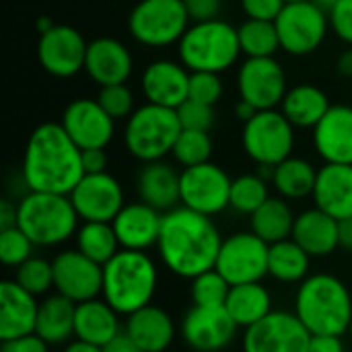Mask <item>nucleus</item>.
Here are the masks:
<instances>
[{"mask_svg": "<svg viewBox=\"0 0 352 352\" xmlns=\"http://www.w3.org/2000/svg\"><path fill=\"white\" fill-rule=\"evenodd\" d=\"M336 70L342 78H352V45H349L336 62Z\"/></svg>", "mask_w": 352, "mask_h": 352, "instance_id": "55", "label": "nucleus"}, {"mask_svg": "<svg viewBox=\"0 0 352 352\" xmlns=\"http://www.w3.org/2000/svg\"><path fill=\"white\" fill-rule=\"evenodd\" d=\"M225 309L237 324V328L248 330L270 316L272 309V295L262 283H248L231 287L229 299Z\"/></svg>", "mask_w": 352, "mask_h": 352, "instance_id": "31", "label": "nucleus"}, {"mask_svg": "<svg viewBox=\"0 0 352 352\" xmlns=\"http://www.w3.org/2000/svg\"><path fill=\"white\" fill-rule=\"evenodd\" d=\"M37 27H39V33H45V31H50V29L54 27V23H52L47 16H41L39 23H37Z\"/></svg>", "mask_w": 352, "mask_h": 352, "instance_id": "59", "label": "nucleus"}, {"mask_svg": "<svg viewBox=\"0 0 352 352\" xmlns=\"http://www.w3.org/2000/svg\"><path fill=\"white\" fill-rule=\"evenodd\" d=\"M239 45L245 58H274L280 50V39L274 21L248 19L239 29Z\"/></svg>", "mask_w": 352, "mask_h": 352, "instance_id": "37", "label": "nucleus"}, {"mask_svg": "<svg viewBox=\"0 0 352 352\" xmlns=\"http://www.w3.org/2000/svg\"><path fill=\"white\" fill-rule=\"evenodd\" d=\"M295 212L283 196H270L252 217L250 225L252 231L264 239L268 245L291 239L293 227H295Z\"/></svg>", "mask_w": 352, "mask_h": 352, "instance_id": "33", "label": "nucleus"}, {"mask_svg": "<svg viewBox=\"0 0 352 352\" xmlns=\"http://www.w3.org/2000/svg\"><path fill=\"white\" fill-rule=\"evenodd\" d=\"M99 105L118 122V120H128L134 113V93L126 82L122 85H107L99 89L97 95Z\"/></svg>", "mask_w": 352, "mask_h": 352, "instance_id": "43", "label": "nucleus"}, {"mask_svg": "<svg viewBox=\"0 0 352 352\" xmlns=\"http://www.w3.org/2000/svg\"><path fill=\"white\" fill-rule=\"evenodd\" d=\"M311 198L320 210L328 212L336 221L352 217V165L326 163L318 169Z\"/></svg>", "mask_w": 352, "mask_h": 352, "instance_id": "26", "label": "nucleus"}, {"mask_svg": "<svg viewBox=\"0 0 352 352\" xmlns=\"http://www.w3.org/2000/svg\"><path fill=\"white\" fill-rule=\"evenodd\" d=\"M318 169L303 157H289L274 167L272 188L285 200H303L314 194Z\"/></svg>", "mask_w": 352, "mask_h": 352, "instance_id": "35", "label": "nucleus"}, {"mask_svg": "<svg viewBox=\"0 0 352 352\" xmlns=\"http://www.w3.org/2000/svg\"><path fill=\"white\" fill-rule=\"evenodd\" d=\"M190 297H192V305H200V307H225L229 293H231V285L229 280L217 272L214 268L208 272H202L200 276L190 280Z\"/></svg>", "mask_w": 352, "mask_h": 352, "instance_id": "40", "label": "nucleus"}, {"mask_svg": "<svg viewBox=\"0 0 352 352\" xmlns=\"http://www.w3.org/2000/svg\"><path fill=\"white\" fill-rule=\"evenodd\" d=\"M237 330V324L225 307L192 305L182 320V338L196 352L225 351L233 342Z\"/></svg>", "mask_w": 352, "mask_h": 352, "instance_id": "18", "label": "nucleus"}, {"mask_svg": "<svg viewBox=\"0 0 352 352\" xmlns=\"http://www.w3.org/2000/svg\"><path fill=\"white\" fill-rule=\"evenodd\" d=\"M74 241H76L78 252H82L87 258H91L93 262L101 266H105L122 250L111 223L82 221V225L78 227L74 235Z\"/></svg>", "mask_w": 352, "mask_h": 352, "instance_id": "36", "label": "nucleus"}, {"mask_svg": "<svg viewBox=\"0 0 352 352\" xmlns=\"http://www.w3.org/2000/svg\"><path fill=\"white\" fill-rule=\"evenodd\" d=\"M190 23L184 0H140L128 16L132 37L157 50L179 43Z\"/></svg>", "mask_w": 352, "mask_h": 352, "instance_id": "8", "label": "nucleus"}, {"mask_svg": "<svg viewBox=\"0 0 352 352\" xmlns=\"http://www.w3.org/2000/svg\"><path fill=\"white\" fill-rule=\"evenodd\" d=\"M179 62L190 72H225L241 56L237 29L223 21L192 23L177 43Z\"/></svg>", "mask_w": 352, "mask_h": 352, "instance_id": "6", "label": "nucleus"}, {"mask_svg": "<svg viewBox=\"0 0 352 352\" xmlns=\"http://www.w3.org/2000/svg\"><path fill=\"white\" fill-rule=\"evenodd\" d=\"M60 124L80 151L105 148L116 134V120L97 99H74L66 105Z\"/></svg>", "mask_w": 352, "mask_h": 352, "instance_id": "19", "label": "nucleus"}, {"mask_svg": "<svg viewBox=\"0 0 352 352\" xmlns=\"http://www.w3.org/2000/svg\"><path fill=\"white\" fill-rule=\"evenodd\" d=\"M184 4L192 23L219 19L223 10V0H184Z\"/></svg>", "mask_w": 352, "mask_h": 352, "instance_id": "48", "label": "nucleus"}, {"mask_svg": "<svg viewBox=\"0 0 352 352\" xmlns=\"http://www.w3.org/2000/svg\"><path fill=\"white\" fill-rule=\"evenodd\" d=\"M285 2L289 4V2H311V0H285Z\"/></svg>", "mask_w": 352, "mask_h": 352, "instance_id": "60", "label": "nucleus"}, {"mask_svg": "<svg viewBox=\"0 0 352 352\" xmlns=\"http://www.w3.org/2000/svg\"><path fill=\"white\" fill-rule=\"evenodd\" d=\"M314 2H316L318 6H322L326 12H330V10H332V8H334V6H336L340 0H314Z\"/></svg>", "mask_w": 352, "mask_h": 352, "instance_id": "58", "label": "nucleus"}, {"mask_svg": "<svg viewBox=\"0 0 352 352\" xmlns=\"http://www.w3.org/2000/svg\"><path fill=\"white\" fill-rule=\"evenodd\" d=\"M111 225L122 250L148 252L159 243L163 212L138 200L126 204L111 221Z\"/></svg>", "mask_w": 352, "mask_h": 352, "instance_id": "21", "label": "nucleus"}, {"mask_svg": "<svg viewBox=\"0 0 352 352\" xmlns=\"http://www.w3.org/2000/svg\"><path fill=\"white\" fill-rule=\"evenodd\" d=\"M258 111H260V109H256L252 103H248V101H243V99H239V103H237V107H235V113H237V118H239L243 124L250 122Z\"/></svg>", "mask_w": 352, "mask_h": 352, "instance_id": "57", "label": "nucleus"}, {"mask_svg": "<svg viewBox=\"0 0 352 352\" xmlns=\"http://www.w3.org/2000/svg\"><path fill=\"white\" fill-rule=\"evenodd\" d=\"M54 266V291L72 303H85L101 297L103 291V266L87 258L82 252L62 250L52 260Z\"/></svg>", "mask_w": 352, "mask_h": 352, "instance_id": "14", "label": "nucleus"}, {"mask_svg": "<svg viewBox=\"0 0 352 352\" xmlns=\"http://www.w3.org/2000/svg\"><path fill=\"white\" fill-rule=\"evenodd\" d=\"M16 221H19V204L8 198H2L0 200V231L16 227Z\"/></svg>", "mask_w": 352, "mask_h": 352, "instance_id": "52", "label": "nucleus"}, {"mask_svg": "<svg viewBox=\"0 0 352 352\" xmlns=\"http://www.w3.org/2000/svg\"><path fill=\"white\" fill-rule=\"evenodd\" d=\"M159 287V268L148 252L120 250L103 266L101 297L124 318L153 303Z\"/></svg>", "mask_w": 352, "mask_h": 352, "instance_id": "4", "label": "nucleus"}, {"mask_svg": "<svg viewBox=\"0 0 352 352\" xmlns=\"http://www.w3.org/2000/svg\"><path fill=\"white\" fill-rule=\"evenodd\" d=\"M239 99L256 109H276L287 95V74L274 58H245L237 70Z\"/></svg>", "mask_w": 352, "mask_h": 352, "instance_id": "16", "label": "nucleus"}, {"mask_svg": "<svg viewBox=\"0 0 352 352\" xmlns=\"http://www.w3.org/2000/svg\"><path fill=\"white\" fill-rule=\"evenodd\" d=\"M87 47L82 33L68 25H54L39 35L37 58L41 68L56 78H70L85 70Z\"/></svg>", "mask_w": 352, "mask_h": 352, "instance_id": "17", "label": "nucleus"}, {"mask_svg": "<svg viewBox=\"0 0 352 352\" xmlns=\"http://www.w3.org/2000/svg\"><path fill=\"white\" fill-rule=\"evenodd\" d=\"M14 270V280L35 297H45L54 289V266L41 256H31Z\"/></svg>", "mask_w": 352, "mask_h": 352, "instance_id": "41", "label": "nucleus"}, {"mask_svg": "<svg viewBox=\"0 0 352 352\" xmlns=\"http://www.w3.org/2000/svg\"><path fill=\"white\" fill-rule=\"evenodd\" d=\"M346 334H349V336L352 338V320H351V326H349V332H346Z\"/></svg>", "mask_w": 352, "mask_h": 352, "instance_id": "61", "label": "nucleus"}, {"mask_svg": "<svg viewBox=\"0 0 352 352\" xmlns=\"http://www.w3.org/2000/svg\"><path fill=\"white\" fill-rule=\"evenodd\" d=\"M82 175V151L62 124L45 122L31 132L21 165V179L29 192L70 196Z\"/></svg>", "mask_w": 352, "mask_h": 352, "instance_id": "2", "label": "nucleus"}, {"mask_svg": "<svg viewBox=\"0 0 352 352\" xmlns=\"http://www.w3.org/2000/svg\"><path fill=\"white\" fill-rule=\"evenodd\" d=\"M330 29L334 35L344 41L346 45H352V0H340L330 12Z\"/></svg>", "mask_w": 352, "mask_h": 352, "instance_id": "46", "label": "nucleus"}, {"mask_svg": "<svg viewBox=\"0 0 352 352\" xmlns=\"http://www.w3.org/2000/svg\"><path fill=\"white\" fill-rule=\"evenodd\" d=\"M270 182L260 177L258 173H243L233 179L231 184V202L229 208H233L239 214L252 217L268 198H270Z\"/></svg>", "mask_w": 352, "mask_h": 352, "instance_id": "38", "label": "nucleus"}, {"mask_svg": "<svg viewBox=\"0 0 352 352\" xmlns=\"http://www.w3.org/2000/svg\"><path fill=\"white\" fill-rule=\"evenodd\" d=\"M85 173H103L107 171V153L105 148H85L82 151Z\"/></svg>", "mask_w": 352, "mask_h": 352, "instance_id": "51", "label": "nucleus"}, {"mask_svg": "<svg viewBox=\"0 0 352 352\" xmlns=\"http://www.w3.org/2000/svg\"><path fill=\"white\" fill-rule=\"evenodd\" d=\"M285 6V0H241L245 16L258 21H276Z\"/></svg>", "mask_w": 352, "mask_h": 352, "instance_id": "47", "label": "nucleus"}, {"mask_svg": "<svg viewBox=\"0 0 352 352\" xmlns=\"http://www.w3.org/2000/svg\"><path fill=\"white\" fill-rule=\"evenodd\" d=\"M171 155L175 163L182 165L184 169L208 163L212 155V138L208 132L202 130H182Z\"/></svg>", "mask_w": 352, "mask_h": 352, "instance_id": "39", "label": "nucleus"}, {"mask_svg": "<svg viewBox=\"0 0 352 352\" xmlns=\"http://www.w3.org/2000/svg\"><path fill=\"white\" fill-rule=\"evenodd\" d=\"M132 70H134V58L120 39L97 37L89 41L85 72L95 85L107 87V85L128 82Z\"/></svg>", "mask_w": 352, "mask_h": 352, "instance_id": "22", "label": "nucleus"}, {"mask_svg": "<svg viewBox=\"0 0 352 352\" xmlns=\"http://www.w3.org/2000/svg\"><path fill=\"white\" fill-rule=\"evenodd\" d=\"M179 182H182V171H177L165 159L142 163V169L138 171L136 177V192L144 204L165 214L182 206Z\"/></svg>", "mask_w": 352, "mask_h": 352, "instance_id": "25", "label": "nucleus"}, {"mask_svg": "<svg viewBox=\"0 0 352 352\" xmlns=\"http://www.w3.org/2000/svg\"><path fill=\"white\" fill-rule=\"evenodd\" d=\"M103 352H144L126 332L118 334L111 342L103 346Z\"/></svg>", "mask_w": 352, "mask_h": 352, "instance_id": "53", "label": "nucleus"}, {"mask_svg": "<svg viewBox=\"0 0 352 352\" xmlns=\"http://www.w3.org/2000/svg\"><path fill=\"white\" fill-rule=\"evenodd\" d=\"M270 245L254 231H239L223 237L214 270L221 272L231 287L262 283L268 276Z\"/></svg>", "mask_w": 352, "mask_h": 352, "instance_id": "11", "label": "nucleus"}, {"mask_svg": "<svg viewBox=\"0 0 352 352\" xmlns=\"http://www.w3.org/2000/svg\"><path fill=\"white\" fill-rule=\"evenodd\" d=\"M311 256L295 241L285 239L270 245L268 276L283 285H301L311 272Z\"/></svg>", "mask_w": 352, "mask_h": 352, "instance_id": "34", "label": "nucleus"}, {"mask_svg": "<svg viewBox=\"0 0 352 352\" xmlns=\"http://www.w3.org/2000/svg\"><path fill=\"white\" fill-rule=\"evenodd\" d=\"M314 146L324 163L352 165V107L332 105L314 128Z\"/></svg>", "mask_w": 352, "mask_h": 352, "instance_id": "24", "label": "nucleus"}, {"mask_svg": "<svg viewBox=\"0 0 352 352\" xmlns=\"http://www.w3.org/2000/svg\"><path fill=\"white\" fill-rule=\"evenodd\" d=\"M182 130L177 109L146 101L126 120L124 146L140 163L163 161L173 153Z\"/></svg>", "mask_w": 352, "mask_h": 352, "instance_id": "7", "label": "nucleus"}, {"mask_svg": "<svg viewBox=\"0 0 352 352\" xmlns=\"http://www.w3.org/2000/svg\"><path fill=\"white\" fill-rule=\"evenodd\" d=\"M74 314L76 303H72L70 299L58 293L45 295L39 301L35 334L43 338L50 346L68 344L70 338H74Z\"/></svg>", "mask_w": 352, "mask_h": 352, "instance_id": "30", "label": "nucleus"}, {"mask_svg": "<svg viewBox=\"0 0 352 352\" xmlns=\"http://www.w3.org/2000/svg\"><path fill=\"white\" fill-rule=\"evenodd\" d=\"M241 144L254 163L276 167L293 155L295 126L278 109L258 111L250 122L243 124Z\"/></svg>", "mask_w": 352, "mask_h": 352, "instance_id": "9", "label": "nucleus"}, {"mask_svg": "<svg viewBox=\"0 0 352 352\" xmlns=\"http://www.w3.org/2000/svg\"><path fill=\"white\" fill-rule=\"evenodd\" d=\"M274 25L283 52L291 56H309L324 43L330 29V16L314 0L289 2Z\"/></svg>", "mask_w": 352, "mask_h": 352, "instance_id": "10", "label": "nucleus"}, {"mask_svg": "<svg viewBox=\"0 0 352 352\" xmlns=\"http://www.w3.org/2000/svg\"><path fill=\"white\" fill-rule=\"evenodd\" d=\"M328 95L314 85H297L287 91L280 111L295 128H316L330 109Z\"/></svg>", "mask_w": 352, "mask_h": 352, "instance_id": "32", "label": "nucleus"}, {"mask_svg": "<svg viewBox=\"0 0 352 352\" xmlns=\"http://www.w3.org/2000/svg\"><path fill=\"white\" fill-rule=\"evenodd\" d=\"M16 227L33 241L35 248H56L72 239L78 231L80 217L68 196L27 192L19 198Z\"/></svg>", "mask_w": 352, "mask_h": 352, "instance_id": "5", "label": "nucleus"}, {"mask_svg": "<svg viewBox=\"0 0 352 352\" xmlns=\"http://www.w3.org/2000/svg\"><path fill=\"white\" fill-rule=\"evenodd\" d=\"M311 332L295 311H272L243 330V352H309Z\"/></svg>", "mask_w": 352, "mask_h": 352, "instance_id": "13", "label": "nucleus"}, {"mask_svg": "<svg viewBox=\"0 0 352 352\" xmlns=\"http://www.w3.org/2000/svg\"><path fill=\"white\" fill-rule=\"evenodd\" d=\"M223 78L219 72H192L190 74V97L194 101L217 105L223 97Z\"/></svg>", "mask_w": 352, "mask_h": 352, "instance_id": "44", "label": "nucleus"}, {"mask_svg": "<svg viewBox=\"0 0 352 352\" xmlns=\"http://www.w3.org/2000/svg\"><path fill=\"white\" fill-rule=\"evenodd\" d=\"M190 70L175 60H155L140 76V89L148 103L177 109L190 97Z\"/></svg>", "mask_w": 352, "mask_h": 352, "instance_id": "20", "label": "nucleus"}, {"mask_svg": "<svg viewBox=\"0 0 352 352\" xmlns=\"http://www.w3.org/2000/svg\"><path fill=\"white\" fill-rule=\"evenodd\" d=\"M177 118L184 130H202V132H210V128L214 126V109L212 105L188 99L177 107Z\"/></svg>", "mask_w": 352, "mask_h": 352, "instance_id": "45", "label": "nucleus"}, {"mask_svg": "<svg viewBox=\"0 0 352 352\" xmlns=\"http://www.w3.org/2000/svg\"><path fill=\"white\" fill-rule=\"evenodd\" d=\"M120 318L122 316L103 297L78 303L74 314V338L103 349L124 332Z\"/></svg>", "mask_w": 352, "mask_h": 352, "instance_id": "29", "label": "nucleus"}, {"mask_svg": "<svg viewBox=\"0 0 352 352\" xmlns=\"http://www.w3.org/2000/svg\"><path fill=\"white\" fill-rule=\"evenodd\" d=\"M231 184L229 173L212 161L186 167L182 169L179 182L182 206L206 217H217L229 208Z\"/></svg>", "mask_w": 352, "mask_h": 352, "instance_id": "12", "label": "nucleus"}, {"mask_svg": "<svg viewBox=\"0 0 352 352\" xmlns=\"http://www.w3.org/2000/svg\"><path fill=\"white\" fill-rule=\"evenodd\" d=\"M39 301L14 278L0 283V342L35 334Z\"/></svg>", "mask_w": 352, "mask_h": 352, "instance_id": "23", "label": "nucleus"}, {"mask_svg": "<svg viewBox=\"0 0 352 352\" xmlns=\"http://www.w3.org/2000/svg\"><path fill=\"white\" fill-rule=\"evenodd\" d=\"M293 311L311 336H344L352 320L351 289L330 272H314L299 285Z\"/></svg>", "mask_w": 352, "mask_h": 352, "instance_id": "3", "label": "nucleus"}, {"mask_svg": "<svg viewBox=\"0 0 352 352\" xmlns=\"http://www.w3.org/2000/svg\"><path fill=\"white\" fill-rule=\"evenodd\" d=\"M124 332L144 352H165L175 340L173 318L159 305H146L126 318Z\"/></svg>", "mask_w": 352, "mask_h": 352, "instance_id": "27", "label": "nucleus"}, {"mask_svg": "<svg viewBox=\"0 0 352 352\" xmlns=\"http://www.w3.org/2000/svg\"><path fill=\"white\" fill-rule=\"evenodd\" d=\"M223 237L212 217L177 206L163 214L157 252L177 278L192 280L214 268Z\"/></svg>", "mask_w": 352, "mask_h": 352, "instance_id": "1", "label": "nucleus"}, {"mask_svg": "<svg viewBox=\"0 0 352 352\" xmlns=\"http://www.w3.org/2000/svg\"><path fill=\"white\" fill-rule=\"evenodd\" d=\"M338 243L340 250L352 252V217L338 221Z\"/></svg>", "mask_w": 352, "mask_h": 352, "instance_id": "54", "label": "nucleus"}, {"mask_svg": "<svg viewBox=\"0 0 352 352\" xmlns=\"http://www.w3.org/2000/svg\"><path fill=\"white\" fill-rule=\"evenodd\" d=\"M291 239H295L311 258H326L340 250L338 221L318 206L307 208L297 214Z\"/></svg>", "mask_w": 352, "mask_h": 352, "instance_id": "28", "label": "nucleus"}, {"mask_svg": "<svg viewBox=\"0 0 352 352\" xmlns=\"http://www.w3.org/2000/svg\"><path fill=\"white\" fill-rule=\"evenodd\" d=\"M309 352H346L342 336L334 334H316L311 336Z\"/></svg>", "mask_w": 352, "mask_h": 352, "instance_id": "50", "label": "nucleus"}, {"mask_svg": "<svg viewBox=\"0 0 352 352\" xmlns=\"http://www.w3.org/2000/svg\"><path fill=\"white\" fill-rule=\"evenodd\" d=\"M62 352H103V349L97 346V344H91V342H85V340L74 338V340H70L66 344V349Z\"/></svg>", "mask_w": 352, "mask_h": 352, "instance_id": "56", "label": "nucleus"}, {"mask_svg": "<svg viewBox=\"0 0 352 352\" xmlns=\"http://www.w3.org/2000/svg\"><path fill=\"white\" fill-rule=\"evenodd\" d=\"M68 198L80 221L89 223H111L126 206L122 184L107 171L85 173Z\"/></svg>", "mask_w": 352, "mask_h": 352, "instance_id": "15", "label": "nucleus"}, {"mask_svg": "<svg viewBox=\"0 0 352 352\" xmlns=\"http://www.w3.org/2000/svg\"><path fill=\"white\" fill-rule=\"evenodd\" d=\"M0 352H50V344L37 334H27L14 340L2 342Z\"/></svg>", "mask_w": 352, "mask_h": 352, "instance_id": "49", "label": "nucleus"}, {"mask_svg": "<svg viewBox=\"0 0 352 352\" xmlns=\"http://www.w3.org/2000/svg\"><path fill=\"white\" fill-rule=\"evenodd\" d=\"M33 241L19 229H4L0 231V260L8 268H19L33 256Z\"/></svg>", "mask_w": 352, "mask_h": 352, "instance_id": "42", "label": "nucleus"}]
</instances>
